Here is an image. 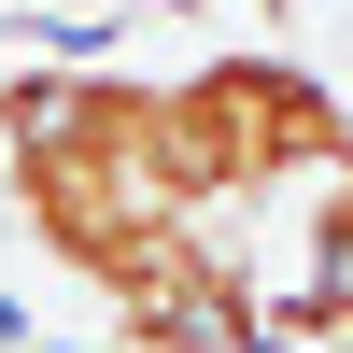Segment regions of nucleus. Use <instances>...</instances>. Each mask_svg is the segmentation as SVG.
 I'll return each instance as SVG.
<instances>
[{"label":"nucleus","mask_w":353,"mask_h":353,"mask_svg":"<svg viewBox=\"0 0 353 353\" xmlns=\"http://www.w3.org/2000/svg\"><path fill=\"white\" fill-rule=\"evenodd\" d=\"M269 325H283V353H297V339H353V170H325V184L283 212Z\"/></svg>","instance_id":"7ed1b4c3"},{"label":"nucleus","mask_w":353,"mask_h":353,"mask_svg":"<svg viewBox=\"0 0 353 353\" xmlns=\"http://www.w3.org/2000/svg\"><path fill=\"white\" fill-rule=\"evenodd\" d=\"M0 212L43 269H71L85 297H128L170 241H198V184L170 141V85L99 71V57H43L0 71Z\"/></svg>","instance_id":"f257e3e1"},{"label":"nucleus","mask_w":353,"mask_h":353,"mask_svg":"<svg viewBox=\"0 0 353 353\" xmlns=\"http://www.w3.org/2000/svg\"><path fill=\"white\" fill-rule=\"evenodd\" d=\"M170 141H184L198 226L212 212H297L325 170H353V99L283 43H212L170 71Z\"/></svg>","instance_id":"f03ea898"}]
</instances>
